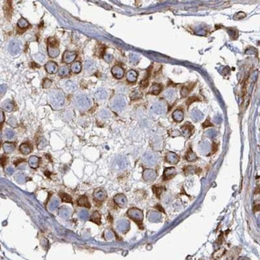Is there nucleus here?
<instances>
[{
	"mask_svg": "<svg viewBox=\"0 0 260 260\" xmlns=\"http://www.w3.org/2000/svg\"><path fill=\"white\" fill-rule=\"evenodd\" d=\"M48 101L53 108L58 109L63 106L65 103V96L63 91L58 89L52 91L49 94Z\"/></svg>",
	"mask_w": 260,
	"mask_h": 260,
	"instance_id": "nucleus-1",
	"label": "nucleus"
},
{
	"mask_svg": "<svg viewBox=\"0 0 260 260\" xmlns=\"http://www.w3.org/2000/svg\"><path fill=\"white\" fill-rule=\"evenodd\" d=\"M76 104L83 109H87L91 106V100L85 94H79L75 98Z\"/></svg>",
	"mask_w": 260,
	"mask_h": 260,
	"instance_id": "nucleus-2",
	"label": "nucleus"
},
{
	"mask_svg": "<svg viewBox=\"0 0 260 260\" xmlns=\"http://www.w3.org/2000/svg\"><path fill=\"white\" fill-rule=\"evenodd\" d=\"M8 49H9V51L11 55H18V53L21 51L22 49L21 42H18V41H16V40H13V41H11V42H10Z\"/></svg>",
	"mask_w": 260,
	"mask_h": 260,
	"instance_id": "nucleus-3",
	"label": "nucleus"
},
{
	"mask_svg": "<svg viewBox=\"0 0 260 260\" xmlns=\"http://www.w3.org/2000/svg\"><path fill=\"white\" fill-rule=\"evenodd\" d=\"M112 108L114 110H122L126 106V100L123 97H117L112 102Z\"/></svg>",
	"mask_w": 260,
	"mask_h": 260,
	"instance_id": "nucleus-4",
	"label": "nucleus"
},
{
	"mask_svg": "<svg viewBox=\"0 0 260 260\" xmlns=\"http://www.w3.org/2000/svg\"><path fill=\"white\" fill-rule=\"evenodd\" d=\"M77 58V53L71 51H67L64 52L63 56V62L65 63L69 64L71 63L72 62L75 60Z\"/></svg>",
	"mask_w": 260,
	"mask_h": 260,
	"instance_id": "nucleus-5",
	"label": "nucleus"
},
{
	"mask_svg": "<svg viewBox=\"0 0 260 260\" xmlns=\"http://www.w3.org/2000/svg\"><path fill=\"white\" fill-rule=\"evenodd\" d=\"M152 110L154 112L157 114H163L166 111V105L163 101H159L158 103H154L152 106Z\"/></svg>",
	"mask_w": 260,
	"mask_h": 260,
	"instance_id": "nucleus-6",
	"label": "nucleus"
},
{
	"mask_svg": "<svg viewBox=\"0 0 260 260\" xmlns=\"http://www.w3.org/2000/svg\"><path fill=\"white\" fill-rule=\"evenodd\" d=\"M45 69L48 74H55L58 70V67L57 63H55L53 61H49L45 65Z\"/></svg>",
	"mask_w": 260,
	"mask_h": 260,
	"instance_id": "nucleus-7",
	"label": "nucleus"
},
{
	"mask_svg": "<svg viewBox=\"0 0 260 260\" xmlns=\"http://www.w3.org/2000/svg\"><path fill=\"white\" fill-rule=\"evenodd\" d=\"M111 73L112 75H114L115 78L116 79H122L123 77L125 75V71H124V69L120 66H115L111 69Z\"/></svg>",
	"mask_w": 260,
	"mask_h": 260,
	"instance_id": "nucleus-8",
	"label": "nucleus"
},
{
	"mask_svg": "<svg viewBox=\"0 0 260 260\" xmlns=\"http://www.w3.org/2000/svg\"><path fill=\"white\" fill-rule=\"evenodd\" d=\"M176 175V170L174 167H168L166 168L163 173L164 180H168L173 177H175Z\"/></svg>",
	"mask_w": 260,
	"mask_h": 260,
	"instance_id": "nucleus-9",
	"label": "nucleus"
},
{
	"mask_svg": "<svg viewBox=\"0 0 260 260\" xmlns=\"http://www.w3.org/2000/svg\"><path fill=\"white\" fill-rule=\"evenodd\" d=\"M193 129V126L191 123H186L182 127V132L183 135H185V136L190 137L191 135V134H192Z\"/></svg>",
	"mask_w": 260,
	"mask_h": 260,
	"instance_id": "nucleus-10",
	"label": "nucleus"
},
{
	"mask_svg": "<svg viewBox=\"0 0 260 260\" xmlns=\"http://www.w3.org/2000/svg\"><path fill=\"white\" fill-rule=\"evenodd\" d=\"M166 161L171 164H176L178 162V155L173 152H168L166 155Z\"/></svg>",
	"mask_w": 260,
	"mask_h": 260,
	"instance_id": "nucleus-11",
	"label": "nucleus"
},
{
	"mask_svg": "<svg viewBox=\"0 0 260 260\" xmlns=\"http://www.w3.org/2000/svg\"><path fill=\"white\" fill-rule=\"evenodd\" d=\"M156 177V172L153 170H146L143 172V178L145 180H153Z\"/></svg>",
	"mask_w": 260,
	"mask_h": 260,
	"instance_id": "nucleus-12",
	"label": "nucleus"
},
{
	"mask_svg": "<svg viewBox=\"0 0 260 260\" xmlns=\"http://www.w3.org/2000/svg\"><path fill=\"white\" fill-rule=\"evenodd\" d=\"M47 52H48L49 56L51 58L58 57L59 55V53H60L57 47H52V46H48L47 47Z\"/></svg>",
	"mask_w": 260,
	"mask_h": 260,
	"instance_id": "nucleus-13",
	"label": "nucleus"
},
{
	"mask_svg": "<svg viewBox=\"0 0 260 260\" xmlns=\"http://www.w3.org/2000/svg\"><path fill=\"white\" fill-rule=\"evenodd\" d=\"M137 78H138V73L134 70H130L127 73V80L129 82H135L137 80Z\"/></svg>",
	"mask_w": 260,
	"mask_h": 260,
	"instance_id": "nucleus-14",
	"label": "nucleus"
},
{
	"mask_svg": "<svg viewBox=\"0 0 260 260\" xmlns=\"http://www.w3.org/2000/svg\"><path fill=\"white\" fill-rule=\"evenodd\" d=\"M77 202H78V205L79 206H86V207H88V208L91 207V204L89 203L87 197L86 196V195H82V196L79 197V199H78Z\"/></svg>",
	"mask_w": 260,
	"mask_h": 260,
	"instance_id": "nucleus-15",
	"label": "nucleus"
},
{
	"mask_svg": "<svg viewBox=\"0 0 260 260\" xmlns=\"http://www.w3.org/2000/svg\"><path fill=\"white\" fill-rule=\"evenodd\" d=\"M172 117L174 118V120L176 122H181L182 121V119H183V117H184V115H183V112L181 110H176L174 111L172 115Z\"/></svg>",
	"mask_w": 260,
	"mask_h": 260,
	"instance_id": "nucleus-16",
	"label": "nucleus"
},
{
	"mask_svg": "<svg viewBox=\"0 0 260 260\" xmlns=\"http://www.w3.org/2000/svg\"><path fill=\"white\" fill-rule=\"evenodd\" d=\"M95 97H96L99 100L106 99V97H107V92H106V90H104L103 88H100V89H99V90L96 91V93H95Z\"/></svg>",
	"mask_w": 260,
	"mask_h": 260,
	"instance_id": "nucleus-17",
	"label": "nucleus"
},
{
	"mask_svg": "<svg viewBox=\"0 0 260 260\" xmlns=\"http://www.w3.org/2000/svg\"><path fill=\"white\" fill-rule=\"evenodd\" d=\"M70 70L73 73L75 74H79L82 70V64L80 62H75L71 64Z\"/></svg>",
	"mask_w": 260,
	"mask_h": 260,
	"instance_id": "nucleus-18",
	"label": "nucleus"
},
{
	"mask_svg": "<svg viewBox=\"0 0 260 260\" xmlns=\"http://www.w3.org/2000/svg\"><path fill=\"white\" fill-rule=\"evenodd\" d=\"M162 91V85L159 83H154L150 90V93L152 94H159Z\"/></svg>",
	"mask_w": 260,
	"mask_h": 260,
	"instance_id": "nucleus-19",
	"label": "nucleus"
},
{
	"mask_svg": "<svg viewBox=\"0 0 260 260\" xmlns=\"http://www.w3.org/2000/svg\"><path fill=\"white\" fill-rule=\"evenodd\" d=\"M191 118H193L194 121H198V120H201L203 118V115L199 110L194 109L191 112Z\"/></svg>",
	"mask_w": 260,
	"mask_h": 260,
	"instance_id": "nucleus-20",
	"label": "nucleus"
},
{
	"mask_svg": "<svg viewBox=\"0 0 260 260\" xmlns=\"http://www.w3.org/2000/svg\"><path fill=\"white\" fill-rule=\"evenodd\" d=\"M194 84H190L189 86H185L181 89V94L182 97H186L188 94H190L192 90H193Z\"/></svg>",
	"mask_w": 260,
	"mask_h": 260,
	"instance_id": "nucleus-21",
	"label": "nucleus"
},
{
	"mask_svg": "<svg viewBox=\"0 0 260 260\" xmlns=\"http://www.w3.org/2000/svg\"><path fill=\"white\" fill-rule=\"evenodd\" d=\"M58 75L61 76V77H65V76H67L70 74V68L68 67H66V66H63V67H61L58 70Z\"/></svg>",
	"mask_w": 260,
	"mask_h": 260,
	"instance_id": "nucleus-22",
	"label": "nucleus"
},
{
	"mask_svg": "<svg viewBox=\"0 0 260 260\" xmlns=\"http://www.w3.org/2000/svg\"><path fill=\"white\" fill-rule=\"evenodd\" d=\"M20 151H21L22 153L23 154H28L29 153L31 152V147H30V146L27 143H23V144H22L20 146Z\"/></svg>",
	"mask_w": 260,
	"mask_h": 260,
	"instance_id": "nucleus-23",
	"label": "nucleus"
},
{
	"mask_svg": "<svg viewBox=\"0 0 260 260\" xmlns=\"http://www.w3.org/2000/svg\"><path fill=\"white\" fill-rule=\"evenodd\" d=\"M29 163H30V166L31 167L36 168L39 166V159L36 157V156H32L29 159Z\"/></svg>",
	"mask_w": 260,
	"mask_h": 260,
	"instance_id": "nucleus-24",
	"label": "nucleus"
},
{
	"mask_svg": "<svg viewBox=\"0 0 260 260\" xmlns=\"http://www.w3.org/2000/svg\"><path fill=\"white\" fill-rule=\"evenodd\" d=\"M28 26H29V23L24 18H21L18 21V27L21 29H25V28L28 27Z\"/></svg>",
	"mask_w": 260,
	"mask_h": 260,
	"instance_id": "nucleus-25",
	"label": "nucleus"
},
{
	"mask_svg": "<svg viewBox=\"0 0 260 260\" xmlns=\"http://www.w3.org/2000/svg\"><path fill=\"white\" fill-rule=\"evenodd\" d=\"M225 249L224 248H221V249H218L217 251H215V253L213 254V259H220L224 254H225Z\"/></svg>",
	"mask_w": 260,
	"mask_h": 260,
	"instance_id": "nucleus-26",
	"label": "nucleus"
},
{
	"mask_svg": "<svg viewBox=\"0 0 260 260\" xmlns=\"http://www.w3.org/2000/svg\"><path fill=\"white\" fill-rule=\"evenodd\" d=\"M85 68H86V70H88V71H91V70H94V68H95V63H94V62L90 60L87 61V62L85 63Z\"/></svg>",
	"mask_w": 260,
	"mask_h": 260,
	"instance_id": "nucleus-27",
	"label": "nucleus"
},
{
	"mask_svg": "<svg viewBox=\"0 0 260 260\" xmlns=\"http://www.w3.org/2000/svg\"><path fill=\"white\" fill-rule=\"evenodd\" d=\"M59 195L61 197V199H62V202H66V203H72V199L71 197L67 194L64 193H60Z\"/></svg>",
	"mask_w": 260,
	"mask_h": 260,
	"instance_id": "nucleus-28",
	"label": "nucleus"
},
{
	"mask_svg": "<svg viewBox=\"0 0 260 260\" xmlns=\"http://www.w3.org/2000/svg\"><path fill=\"white\" fill-rule=\"evenodd\" d=\"M3 108L7 111H11L14 108V105H13V103L11 101H6L5 103H3Z\"/></svg>",
	"mask_w": 260,
	"mask_h": 260,
	"instance_id": "nucleus-29",
	"label": "nucleus"
},
{
	"mask_svg": "<svg viewBox=\"0 0 260 260\" xmlns=\"http://www.w3.org/2000/svg\"><path fill=\"white\" fill-rule=\"evenodd\" d=\"M187 159L188 161H194L196 160L197 159V156L196 154L194 153L193 151H191V150H189L187 151Z\"/></svg>",
	"mask_w": 260,
	"mask_h": 260,
	"instance_id": "nucleus-30",
	"label": "nucleus"
},
{
	"mask_svg": "<svg viewBox=\"0 0 260 260\" xmlns=\"http://www.w3.org/2000/svg\"><path fill=\"white\" fill-rule=\"evenodd\" d=\"M175 95H176L175 91H173V90H168V91L166 92V94H165L166 98L169 100L174 99L175 98Z\"/></svg>",
	"mask_w": 260,
	"mask_h": 260,
	"instance_id": "nucleus-31",
	"label": "nucleus"
},
{
	"mask_svg": "<svg viewBox=\"0 0 260 260\" xmlns=\"http://www.w3.org/2000/svg\"><path fill=\"white\" fill-rule=\"evenodd\" d=\"M129 59H130V62L131 63L135 64L139 62V56L136 54H130V56H129Z\"/></svg>",
	"mask_w": 260,
	"mask_h": 260,
	"instance_id": "nucleus-32",
	"label": "nucleus"
},
{
	"mask_svg": "<svg viewBox=\"0 0 260 260\" xmlns=\"http://www.w3.org/2000/svg\"><path fill=\"white\" fill-rule=\"evenodd\" d=\"M52 84L51 80H50L48 79H45L42 82V88L44 89H47V88L51 87V86Z\"/></svg>",
	"mask_w": 260,
	"mask_h": 260,
	"instance_id": "nucleus-33",
	"label": "nucleus"
},
{
	"mask_svg": "<svg viewBox=\"0 0 260 260\" xmlns=\"http://www.w3.org/2000/svg\"><path fill=\"white\" fill-rule=\"evenodd\" d=\"M15 148V146L12 143H8V142H6L4 144V150L6 151V152H10L14 150Z\"/></svg>",
	"mask_w": 260,
	"mask_h": 260,
	"instance_id": "nucleus-34",
	"label": "nucleus"
},
{
	"mask_svg": "<svg viewBox=\"0 0 260 260\" xmlns=\"http://www.w3.org/2000/svg\"><path fill=\"white\" fill-rule=\"evenodd\" d=\"M95 218V219H94V220H93V222H94L95 223L99 224V225L101 222H100V215L99 214V212L98 211L94 212V214H93V215H92V218Z\"/></svg>",
	"mask_w": 260,
	"mask_h": 260,
	"instance_id": "nucleus-35",
	"label": "nucleus"
},
{
	"mask_svg": "<svg viewBox=\"0 0 260 260\" xmlns=\"http://www.w3.org/2000/svg\"><path fill=\"white\" fill-rule=\"evenodd\" d=\"M65 87L67 90H75V84L72 81H67L65 84Z\"/></svg>",
	"mask_w": 260,
	"mask_h": 260,
	"instance_id": "nucleus-36",
	"label": "nucleus"
},
{
	"mask_svg": "<svg viewBox=\"0 0 260 260\" xmlns=\"http://www.w3.org/2000/svg\"><path fill=\"white\" fill-rule=\"evenodd\" d=\"M246 17V14L245 13L242 12V11H240L239 12L237 15H235V19H237V20H240V19H242V18H244Z\"/></svg>",
	"mask_w": 260,
	"mask_h": 260,
	"instance_id": "nucleus-37",
	"label": "nucleus"
},
{
	"mask_svg": "<svg viewBox=\"0 0 260 260\" xmlns=\"http://www.w3.org/2000/svg\"><path fill=\"white\" fill-rule=\"evenodd\" d=\"M103 59L106 61V63H111L113 60V55L110 54H105L103 55Z\"/></svg>",
	"mask_w": 260,
	"mask_h": 260,
	"instance_id": "nucleus-38",
	"label": "nucleus"
},
{
	"mask_svg": "<svg viewBox=\"0 0 260 260\" xmlns=\"http://www.w3.org/2000/svg\"><path fill=\"white\" fill-rule=\"evenodd\" d=\"M142 97V94L141 93H139L138 91H135V92H133L131 95H130V98H131V99H139V98H141Z\"/></svg>",
	"mask_w": 260,
	"mask_h": 260,
	"instance_id": "nucleus-39",
	"label": "nucleus"
},
{
	"mask_svg": "<svg viewBox=\"0 0 260 260\" xmlns=\"http://www.w3.org/2000/svg\"><path fill=\"white\" fill-rule=\"evenodd\" d=\"M35 58L38 62H42V61L45 59V56H44V55H42V54H37V55H35Z\"/></svg>",
	"mask_w": 260,
	"mask_h": 260,
	"instance_id": "nucleus-40",
	"label": "nucleus"
},
{
	"mask_svg": "<svg viewBox=\"0 0 260 260\" xmlns=\"http://www.w3.org/2000/svg\"><path fill=\"white\" fill-rule=\"evenodd\" d=\"M148 83H149V81H148V78H147V79H144L143 80L141 81V83H140V87L142 88H145L147 87V86H148Z\"/></svg>",
	"mask_w": 260,
	"mask_h": 260,
	"instance_id": "nucleus-41",
	"label": "nucleus"
},
{
	"mask_svg": "<svg viewBox=\"0 0 260 260\" xmlns=\"http://www.w3.org/2000/svg\"><path fill=\"white\" fill-rule=\"evenodd\" d=\"M198 100H199V98H197V97H191L190 99H188V100L187 101V106H190L191 103H194V101H198Z\"/></svg>",
	"mask_w": 260,
	"mask_h": 260,
	"instance_id": "nucleus-42",
	"label": "nucleus"
},
{
	"mask_svg": "<svg viewBox=\"0 0 260 260\" xmlns=\"http://www.w3.org/2000/svg\"><path fill=\"white\" fill-rule=\"evenodd\" d=\"M7 163V157L6 156H2L0 158V164L3 166H4Z\"/></svg>",
	"mask_w": 260,
	"mask_h": 260,
	"instance_id": "nucleus-43",
	"label": "nucleus"
},
{
	"mask_svg": "<svg viewBox=\"0 0 260 260\" xmlns=\"http://www.w3.org/2000/svg\"><path fill=\"white\" fill-rule=\"evenodd\" d=\"M153 190H154V193L156 194V195H157L158 197L159 196V194H160L161 192H162V189H161L160 187H153Z\"/></svg>",
	"mask_w": 260,
	"mask_h": 260,
	"instance_id": "nucleus-44",
	"label": "nucleus"
},
{
	"mask_svg": "<svg viewBox=\"0 0 260 260\" xmlns=\"http://www.w3.org/2000/svg\"><path fill=\"white\" fill-rule=\"evenodd\" d=\"M4 119H5V116H4V113L2 110L0 109V124L3 123L4 121Z\"/></svg>",
	"mask_w": 260,
	"mask_h": 260,
	"instance_id": "nucleus-45",
	"label": "nucleus"
},
{
	"mask_svg": "<svg viewBox=\"0 0 260 260\" xmlns=\"http://www.w3.org/2000/svg\"><path fill=\"white\" fill-rule=\"evenodd\" d=\"M203 128H205V127H212V124H211V123H210L209 119H206L205 123L203 124Z\"/></svg>",
	"mask_w": 260,
	"mask_h": 260,
	"instance_id": "nucleus-46",
	"label": "nucleus"
},
{
	"mask_svg": "<svg viewBox=\"0 0 260 260\" xmlns=\"http://www.w3.org/2000/svg\"><path fill=\"white\" fill-rule=\"evenodd\" d=\"M6 90V85H1L0 86V94H3L4 93Z\"/></svg>",
	"mask_w": 260,
	"mask_h": 260,
	"instance_id": "nucleus-47",
	"label": "nucleus"
},
{
	"mask_svg": "<svg viewBox=\"0 0 260 260\" xmlns=\"http://www.w3.org/2000/svg\"><path fill=\"white\" fill-rule=\"evenodd\" d=\"M229 33H230V36H237V33H236L235 30H233L230 29V32H229Z\"/></svg>",
	"mask_w": 260,
	"mask_h": 260,
	"instance_id": "nucleus-48",
	"label": "nucleus"
},
{
	"mask_svg": "<svg viewBox=\"0 0 260 260\" xmlns=\"http://www.w3.org/2000/svg\"><path fill=\"white\" fill-rule=\"evenodd\" d=\"M200 260H203V259H200Z\"/></svg>",
	"mask_w": 260,
	"mask_h": 260,
	"instance_id": "nucleus-49",
	"label": "nucleus"
}]
</instances>
